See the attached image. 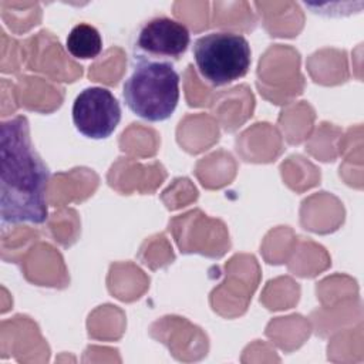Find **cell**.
<instances>
[{
  "label": "cell",
  "instance_id": "1",
  "mask_svg": "<svg viewBox=\"0 0 364 364\" xmlns=\"http://www.w3.org/2000/svg\"><path fill=\"white\" fill-rule=\"evenodd\" d=\"M0 213L3 223L41 225L48 218V166L36 151L26 117L1 122Z\"/></svg>",
  "mask_w": 364,
  "mask_h": 364
},
{
  "label": "cell",
  "instance_id": "2",
  "mask_svg": "<svg viewBox=\"0 0 364 364\" xmlns=\"http://www.w3.org/2000/svg\"><path fill=\"white\" fill-rule=\"evenodd\" d=\"M122 97L135 115L151 122L168 119L179 101V74L171 63L134 61Z\"/></svg>",
  "mask_w": 364,
  "mask_h": 364
},
{
  "label": "cell",
  "instance_id": "3",
  "mask_svg": "<svg viewBox=\"0 0 364 364\" xmlns=\"http://www.w3.org/2000/svg\"><path fill=\"white\" fill-rule=\"evenodd\" d=\"M192 51L199 75L213 87L245 77L252 63L249 41L230 31H215L196 38Z\"/></svg>",
  "mask_w": 364,
  "mask_h": 364
},
{
  "label": "cell",
  "instance_id": "4",
  "mask_svg": "<svg viewBox=\"0 0 364 364\" xmlns=\"http://www.w3.org/2000/svg\"><path fill=\"white\" fill-rule=\"evenodd\" d=\"M191 34L182 23L161 16L146 20L136 30L132 44V61L171 63L188 50Z\"/></svg>",
  "mask_w": 364,
  "mask_h": 364
},
{
  "label": "cell",
  "instance_id": "5",
  "mask_svg": "<svg viewBox=\"0 0 364 364\" xmlns=\"http://www.w3.org/2000/svg\"><path fill=\"white\" fill-rule=\"evenodd\" d=\"M71 114L80 134L91 139H104L119 124L121 105L109 90L88 87L75 97Z\"/></svg>",
  "mask_w": 364,
  "mask_h": 364
},
{
  "label": "cell",
  "instance_id": "6",
  "mask_svg": "<svg viewBox=\"0 0 364 364\" xmlns=\"http://www.w3.org/2000/svg\"><path fill=\"white\" fill-rule=\"evenodd\" d=\"M65 47L74 58L90 60L100 55L102 50V38L94 26L80 23L74 26L67 36Z\"/></svg>",
  "mask_w": 364,
  "mask_h": 364
}]
</instances>
